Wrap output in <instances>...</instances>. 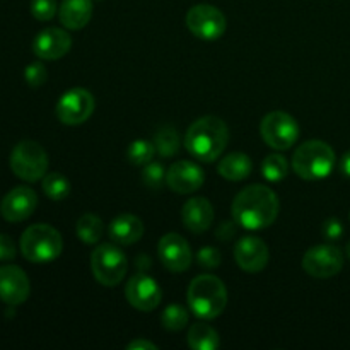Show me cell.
<instances>
[{
	"mask_svg": "<svg viewBox=\"0 0 350 350\" xmlns=\"http://www.w3.org/2000/svg\"><path fill=\"white\" fill-rule=\"evenodd\" d=\"M279 208V197L272 188L252 185L236 195L232 202V217L241 228L258 231L273 224Z\"/></svg>",
	"mask_w": 350,
	"mask_h": 350,
	"instance_id": "1",
	"label": "cell"
},
{
	"mask_svg": "<svg viewBox=\"0 0 350 350\" xmlns=\"http://www.w3.org/2000/svg\"><path fill=\"white\" fill-rule=\"evenodd\" d=\"M229 142L228 125L217 116H204L193 122L185 135L188 152L204 163H212L224 152Z\"/></svg>",
	"mask_w": 350,
	"mask_h": 350,
	"instance_id": "2",
	"label": "cell"
},
{
	"mask_svg": "<svg viewBox=\"0 0 350 350\" xmlns=\"http://www.w3.org/2000/svg\"><path fill=\"white\" fill-rule=\"evenodd\" d=\"M188 304L200 320H214L228 304V291L219 277L205 273L191 280L188 287Z\"/></svg>",
	"mask_w": 350,
	"mask_h": 350,
	"instance_id": "3",
	"label": "cell"
},
{
	"mask_svg": "<svg viewBox=\"0 0 350 350\" xmlns=\"http://www.w3.org/2000/svg\"><path fill=\"white\" fill-rule=\"evenodd\" d=\"M335 152L327 142L310 140L297 147L293 157V167L303 180H323L334 171Z\"/></svg>",
	"mask_w": 350,
	"mask_h": 350,
	"instance_id": "4",
	"label": "cell"
},
{
	"mask_svg": "<svg viewBox=\"0 0 350 350\" xmlns=\"http://www.w3.org/2000/svg\"><path fill=\"white\" fill-rule=\"evenodd\" d=\"M62 250L60 232L48 224L29 226L21 236V253L33 263L53 262L62 255Z\"/></svg>",
	"mask_w": 350,
	"mask_h": 350,
	"instance_id": "5",
	"label": "cell"
},
{
	"mask_svg": "<svg viewBox=\"0 0 350 350\" xmlns=\"http://www.w3.org/2000/svg\"><path fill=\"white\" fill-rule=\"evenodd\" d=\"M10 170L24 181L41 180L48 170V154L34 140H23L14 147L10 154Z\"/></svg>",
	"mask_w": 350,
	"mask_h": 350,
	"instance_id": "6",
	"label": "cell"
},
{
	"mask_svg": "<svg viewBox=\"0 0 350 350\" xmlns=\"http://www.w3.org/2000/svg\"><path fill=\"white\" fill-rule=\"evenodd\" d=\"M92 275L101 286L115 287L125 277L129 262L125 253L115 245H99L91 255Z\"/></svg>",
	"mask_w": 350,
	"mask_h": 350,
	"instance_id": "7",
	"label": "cell"
},
{
	"mask_svg": "<svg viewBox=\"0 0 350 350\" xmlns=\"http://www.w3.org/2000/svg\"><path fill=\"white\" fill-rule=\"evenodd\" d=\"M267 146L277 150H287L299 139V125L296 120L284 111H272L262 120L260 125Z\"/></svg>",
	"mask_w": 350,
	"mask_h": 350,
	"instance_id": "8",
	"label": "cell"
},
{
	"mask_svg": "<svg viewBox=\"0 0 350 350\" xmlns=\"http://www.w3.org/2000/svg\"><path fill=\"white\" fill-rule=\"evenodd\" d=\"M226 17L217 7L198 3L187 12V27L200 40H219L226 33Z\"/></svg>",
	"mask_w": 350,
	"mask_h": 350,
	"instance_id": "9",
	"label": "cell"
},
{
	"mask_svg": "<svg viewBox=\"0 0 350 350\" xmlns=\"http://www.w3.org/2000/svg\"><path fill=\"white\" fill-rule=\"evenodd\" d=\"M94 108V96L88 89L75 88L58 99L57 116L65 125H81L91 118Z\"/></svg>",
	"mask_w": 350,
	"mask_h": 350,
	"instance_id": "10",
	"label": "cell"
},
{
	"mask_svg": "<svg viewBox=\"0 0 350 350\" xmlns=\"http://www.w3.org/2000/svg\"><path fill=\"white\" fill-rule=\"evenodd\" d=\"M344 267V255L337 246L318 245L306 252L303 258V269L317 279H328L337 275Z\"/></svg>",
	"mask_w": 350,
	"mask_h": 350,
	"instance_id": "11",
	"label": "cell"
},
{
	"mask_svg": "<svg viewBox=\"0 0 350 350\" xmlns=\"http://www.w3.org/2000/svg\"><path fill=\"white\" fill-rule=\"evenodd\" d=\"M125 296L129 303L139 311H152L163 299V291L152 277L137 273L126 282Z\"/></svg>",
	"mask_w": 350,
	"mask_h": 350,
	"instance_id": "12",
	"label": "cell"
},
{
	"mask_svg": "<svg viewBox=\"0 0 350 350\" xmlns=\"http://www.w3.org/2000/svg\"><path fill=\"white\" fill-rule=\"evenodd\" d=\"M38 207V195L29 187L10 190L0 202V214L9 222H23L33 215Z\"/></svg>",
	"mask_w": 350,
	"mask_h": 350,
	"instance_id": "13",
	"label": "cell"
},
{
	"mask_svg": "<svg viewBox=\"0 0 350 350\" xmlns=\"http://www.w3.org/2000/svg\"><path fill=\"white\" fill-rule=\"evenodd\" d=\"M29 279L23 269L16 265L0 267V301L17 306L29 297Z\"/></svg>",
	"mask_w": 350,
	"mask_h": 350,
	"instance_id": "14",
	"label": "cell"
},
{
	"mask_svg": "<svg viewBox=\"0 0 350 350\" xmlns=\"http://www.w3.org/2000/svg\"><path fill=\"white\" fill-rule=\"evenodd\" d=\"M157 253L163 265L171 272H185L191 263L190 245L176 232H170L161 238Z\"/></svg>",
	"mask_w": 350,
	"mask_h": 350,
	"instance_id": "15",
	"label": "cell"
},
{
	"mask_svg": "<svg viewBox=\"0 0 350 350\" xmlns=\"http://www.w3.org/2000/svg\"><path fill=\"white\" fill-rule=\"evenodd\" d=\"M234 258L239 269H243L245 272H262L270 258L269 246L263 243V239L255 238V236H246L236 243Z\"/></svg>",
	"mask_w": 350,
	"mask_h": 350,
	"instance_id": "16",
	"label": "cell"
},
{
	"mask_svg": "<svg viewBox=\"0 0 350 350\" xmlns=\"http://www.w3.org/2000/svg\"><path fill=\"white\" fill-rule=\"evenodd\" d=\"M72 38L60 27H46L40 31L33 41V51L41 60H58L68 53Z\"/></svg>",
	"mask_w": 350,
	"mask_h": 350,
	"instance_id": "17",
	"label": "cell"
},
{
	"mask_svg": "<svg viewBox=\"0 0 350 350\" xmlns=\"http://www.w3.org/2000/svg\"><path fill=\"white\" fill-rule=\"evenodd\" d=\"M204 171L200 170V166L191 163V161H178V163H174L166 173L167 187L181 195L197 191L198 188L204 185Z\"/></svg>",
	"mask_w": 350,
	"mask_h": 350,
	"instance_id": "18",
	"label": "cell"
},
{
	"mask_svg": "<svg viewBox=\"0 0 350 350\" xmlns=\"http://www.w3.org/2000/svg\"><path fill=\"white\" fill-rule=\"evenodd\" d=\"M181 219L188 231L200 234L212 226L214 221V207L207 198H191L183 205Z\"/></svg>",
	"mask_w": 350,
	"mask_h": 350,
	"instance_id": "19",
	"label": "cell"
},
{
	"mask_svg": "<svg viewBox=\"0 0 350 350\" xmlns=\"http://www.w3.org/2000/svg\"><path fill=\"white\" fill-rule=\"evenodd\" d=\"M144 234V224L137 215L122 214L109 224V238L118 245H133Z\"/></svg>",
	"mask_w": 350,
	"mask_h": 350,
	"instance_id": "20",
	"label": "cell"
},
{
	"mask_svg": "<svg viewBox=\"0 0 350 350\" xmlns=\"http://www.w3.org/2000/svg\"><path fill=\"white\" fill-rule=\"evenodd\" d=\"M58 14L67 29H82L92 17V0H64Z\"/></svg>",
	"mask_w": 350,
	"mask_h": 350,
	"instance_id": "21",
	"label": "cell"
},
{
	"mask_svg": "<svg viewBox=\"0 0 350 350\" xmlns=\"http://www.w3.org/2000/svg\"><path fill=\"white\" fill-rule=\"evenodd\" d=\"M252 159L243 152H231L219 163V174L229 181H241L252 173Z\"/></svg>",
	"mask_w": 350,
	"mask_h": 350,
	"instance_id": "22",
	"label": "cell"
},
{
	"mask_svg": "<svg viewBox=\"0 0 350 350\" xmlns=\"http://www.w3.org/2000/svg\"><path fill=\"white\" fill-rule=\"evenodd\" d=\"M219 334L207 323H195L188 332V345L195 350H215L219 347Z\"/></svg>",
	"mask_w": 350,
	"mask_h": 350,
	"instance_id": "23",
	"label": "cell"
},
{
	"mask_svg": "<svg viewBox=\"0 0 350 350\" xmlns=\"http://www.w3.org/2000/svg\"><path fill=\"white\" fill-rule=\"evenodd\" d=\"M105 232V224L101 219L94 214H84L77 221V236L85 245H94L101 239Z\"/></svg>",
	"mask_w": 350,
	"mask_h": 350,
	"instance_id": "24",
	"label": "cell"
},
{
	"mask_svg": "<svg viewBox=\"0 0 350 350\" xmlns=\"http://www.w3.org/2000/svg\"><path fill=\"white\" fill-rule=\"evenodd\" d=\"M43 191L50 200H65L70 193V181L60 173H50L43 178Z\"/></svg>",
	"mask_w": 350,
	"mask_h": 350,
	"instance_id": "25",
	"label": "cell"
},
{
	"mask_svg": "<svg viewBox=\"0 0 350 350\" xmlns=\"http://www.w3.org/2000/svg\"><path fill=\"white\" fill-rule=\"evenodd\" d=\"M154 147H156L157 152L164 157H171L180 150V137L178 132L173 129H161L159 132L154 135Z\"/></svg>",
	"mask_w": 350,
	"mask_h": 350,
	"instance_id": "26",
	"label": "cell"
},
{
	"mask_svg": "<svg viewBox=\"0 0 350 350\" xmlns=\"http://www.w3.org/2000/svg\"><path fill=\"white\" fill-rule=\"evenodd\" d=\"M161 323L170 332L183 330L188 323V311L180 304H171L161 314Z\"/></svg>",
	"mask_w": 350,
	"mask_h": 350,
	"instance_id": "27",
	"label": "cell"
},
{
	"mask_svg": "<svg viewBox=\"0 0 350 350\" xmlns=\"http://www.w3.org/2000/svg\"><path fill=\"white\" fill-rule=\"evenodd\" d=\"M262 173L269 181H280L287 176V161L280 154L267 156L262 163Z\"/></svg>",
	"mask_w": 350,
	"mask_h": 350,
	"instance_id": "28",
	"label": "cell"
},
{
	"mask_svg": "<svg viewBox=\"0 0 350 350\" xmlns=\"http://www.w3.org/2000/svg\"><path fill=\"white\" fill-rule=\"evenodd\" d=\"M156 152V147L154 142H147V140H135V142L130 144L129 147V156L130 163L135 164V166H144V164L150 163Z\"/></svg>",
	"mask_w": 350,
	"mask_h": 350,
	"instance_id": "29",
	"label": "cell"
},
{
	"mask_svg": "<svg viewBox=\"0 0 350 350\" xmlns=\"http://www.w3.org/2000/svg\"><path fill=\"white\" fill-rule=\"evenodd\" d=\"M166 180V171L164 166L159 163H147L146 167L142 171V181L147 188H159L163 185V181Z\"/></svg>",
	"mask_w": 350,
	"mask_h": 350,
	"instance_id": "30",
	"label": "cell"
},
{
	"mask_svg": "<svg viewBox=\"0 0 350 350\" xmlns=\"http://www.w3.org/2000/svg\"><path fill=\"white\" fill-rule=\"evenodd\" d=\"M31 14L38 21H50L57 14V0H31Z\"/></svg>",
	"mask_w": 350,
	"mask_h": 350,
	"instance_id": "31",
	"label": "cell"
},
{
	"mask_svg": "<svg viewBox=\"0 0 350 350\" xmlns=\"http://www.w3.org/2000/svg\"><path fill=\"white\" fill-rule=\"evenodd\" d=\"M24 79H26L29 88H41L48 79L46 67L43 64H40V62H33L24 70Z\"/></svg>",
	"mask_w": 350,
	"mask_h": 350,
	"instance_id": "32",
	"label": "cell"
},
{
	"mask_svg": "<svg viewBox=\"0 0 350 350\" xmlns=\"http://www.w3.org/2000/svg\"><path fill=\"white\" fill-rule=\"evenodd\" d=\"M198 263H200V267H204V269H215V267L221 265V253L217 252L215 248H211V246H207V248H202L200 252H198Z\"/></svg>",
	"mask_w": 350,
	"mask_h": 350,
	"instance_id": "33",
	"label": "cell"
},
{
	"mask_svg": "<svg viewBox=\"0 0 350 350\" xmlns=\"http://www.w3.org/2000/svg\"><path fill=\"white\" fill-rule=\"evenodd\" d=\"M16 258V245L14 239L7 234H0V262Z\"/></svg>",
	"mask_w": 350,
	"mask_h": 350,
	"instance_id": "34",
	"label": "cell"
},
{
	"mask_svg": "<svg viewBox=\"0 0 350 350\" xmlns=\"http://www.w3.org/2000/svg\"><path fill=\"white\" fill-rule=\"evenodd\" d=\"M323 234L328 239H337L342 234V224L337 219H328L323 226Z\"/></svg>",
	"mask_w": 350,
	"mask_h": 350,
	"instance_id": "35",
	"label": "cell"
},
{
	"mask_svg": "<svg viewBox=\"0 0 350 350\" xmlns=\"http://www.w3.org/2000/svg\"><path fill=\"white\" fill-rule=\"evenodd\" d=\"M126 349L129 350H139V349H146V350H157V345H154L152 342H149V340H144V338H137V340H133L132 344H129L126 345Z\"/></svg>",
	"mask_w": 350,
	"mask_h": 350,
	"instance_id": "36",
	"label": "cell"
},
{
	"mask_svg": "<svg viewBox=\"0 0 350 350\" xmlns=\"http://www.w3.org/2000/svg\"><path fill=\"white\" fill-rule=\"evenodd\" d=\"M340 170H342V173L345 174V176L350 178V150H349V152H345L344 156H342Z\"/></svg>",
	"mask_w": 350,
	"mask_h": 350,
	"instance_id": "37",
	"label": "cell"
},
{
	"mask_svg": "<svg viewBox=\"0 0 350 350\" xmlns=\"http://www.w3.org/2000/svg\"><path fill=\"white\" fill-rule=\"evenodd\" d=\"M347 256L350 258V243L347 245Z\"/></svg>",
	"mask_w": 350,
	"mask_h": 350,
	"instance_id": "38",
	"label": "cell"
}]
</instances>
